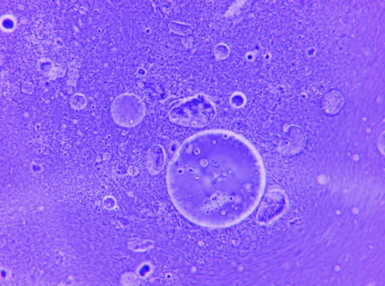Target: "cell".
<instances>
[{
    "label": "cell",
    "instance_id": "cell-1",
    "mask_svg": "<svg viewBox=\"0 0 385 286\" xmlns=\"http://www.w3.org/2000/svg\"><path fill=\"white\" fill-rule=\"evenodd\" d=\"M261 159L241 135L207 130L187 138L170 161L168 192L176 209L192 223L221 229L239 223L260 200Z\"/></svg>",
    "mask_w": 385,
    "mask_h": 286
},
{
    "label": "cell",
    "instance_id": "cell-2",
    "mask_svg": "<svg viewBox=\"0 0 385 286\" xmlns=\"http://www.w3.org/2000/svg\"><path fill=\"white\" fill-rule=\"evenodd\" d=\"M214 103L202 94L185 98L173 104L169 117L178 125L202 128L210 125L216 115Z\"/></svg>",
    "mask_w": 385,
    "mask_h": 286
},
{
    "label": "cell",
    "instance_id": "cell-3",
    "mask_svg": "<svg viewBox=\"0 0 385 286\" xmlns=\"http://www.w3.org/2000/svg\"><path fill=\"white\" fill-rule=\"evenodd\" d=\"M111 113L119 125L132 128L144 120L146 106L140 97L134 94L124 93L118 97L112 103Z\"/></svg>",
    "mask_w": 385,
    "mask_h": 286
},
{
    "label": "cell",
    "instance_id": "cell-4",
    "mask_svg": "<svg viewBox=\"0 0 385 286\" xmlns=\"http://www.w3.org/2000/svg\"><path fill=\"white\" fill-rule=\"evenodd\" d=\"M287 199L282 190H274L264 196L257 218L260 223L267 224L276 219L284 211Z\"/></svg>",
    "mask_w": 385,
    "mask_h": 286
},
{
    "label": "cell",
    "instance_id": "cell-5",
    "mask_svg": "<svg viewBox=\"0 0 385 286\" xmlns=\"http://www.w3.org/2000/svg\"><path fill=\"white\" fill-rule=\"evenodd\" d=\"M292 134V132L287 133L281 144L282 151L287 154H293L298 150L302 149L303 146L304 138L302 134Z\"/></svg>",
    "mask_w": 385,
    "mask_h": 286
},
{
    "label": "cell",
    "instance_id": "cell-6",
    "mask_svg": "<svg viewBox=\"0 0 385 286\" xmlns=\"http://www.w3.org/2000/svg\"><path fill=\"white\" fill-rule=\"evenodd\" d=\"M343 105V97L339 92L332 91L324 98V109L329 114L336 113Z\"/></svg>",
    "mask_w": 385,
    "mask_h": 286
},
{
    "label": "cell",
    "instance_id": "cell-7",
    "mask_svg": "<svg viewBox=\"0 0 385 286\" xmlns=\"http://www.w3.org/2000/svg\"><path fill=\"white\" fill-rule=\"evenodd\" d=\"M150 164L153 172H158L164 166V150L160 146H155L152 147L149 151Z\"/></svg>",
    "mask_w": 385,
    "mask_h": 286
},
{
    "label": "cell",
    "instance_id": "cell-8",
    "mask_svg": "<svg viewBox=\"0 0 385 286\" xmlns=\"http://www.w3.org/2000/svg\"><path fill=\"white\" fill-rule=\"evenodd\" d=\"M169 28L173 34L183 36L189 35L193 31L192 26L176 21L170 22Z\"/></svg>",
    "mask_w": 385,
    "mask_h": 286
},
{
    "label": "cell",
    "instance_id": "cell-9",
    "mask_svg": "<svg viewBox=\"0 0 385 286\" xmlns=\"http://www.w3.org/2000/svg\"><path fill=\"white\" fill-rule=\"evenodd\" d=\"M230 50L228 45L224 44H219L216 45L214 49V54L217 59L224 60L230 55Z\"/></svg>",
    "mask_w": 385,
    "mask_h": 286
},
{
    "label": "cell",
    "instance_id": "cell-10",
    "mask_svg": "<svg viewBox=\"0 0 385 286\" xmlns=\"http://www.w3.org/2000/svg\"><path fill=\"white\" fill-rule=\"evenodd\" d=\"M86 100L82 94H76L71 98V105L75 109H82L85 108Z\"/></svg>",
    "mask_w": 385,
    "mask_h": 286
},
{
    "label": "cell",
    "instance_id": "cell-11",
    "mask_svg": "<svg viewBox=\"0 0 385 286\" xmlns=\"http://www.w3.org/2000/svg\"><path fill=\"white\" fill-rule=\"evenodd\" d=\"M231 102L234 106L238 107L241 106L242 104H243L242 97L239 96V95H234L231 98Z\"/></svg>",
    "mask_w": 385,
    "mask_h": 286
},
{
    "label": "cell",
    "instance_id": "cell-12",
    "mask_svg": "<svg viewBox=\"0 0 385 286\" xmlns=\"http://www.w3.org/2000/svg\"><path fill=\"white\" fill-rule=\"evenodd\" d=\"M4 25L5 28H7V30H11V29L13 27V23L11 20L9 22H8V21H5L4 23Z\"/></svg>",
    "mask_w": 385,
    "mask_h": 286
}]
</instances>
